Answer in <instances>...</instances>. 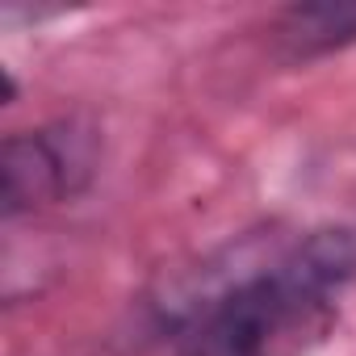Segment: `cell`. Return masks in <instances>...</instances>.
Wrapping results in <instances>:
<instances>
[{"instance_id":"6da1fadb","label":"cell","mask_w":356,"mask_h":356,"mask_svg":"<svg viewBox=\"0 0 356 356\" xmlns=\"http://www.w3.org/2000/svg\"><path fill=\"white\" fill-rule=\"evenodd\" d=\"M352 273L356 231H314L193 302L181 356H310L331 335Z\"/></svg>"},{"instance_id":"3957f363","label":"cell","mask_w":356,"mask_h":356,"mask_svg":"<svg viewBox=\"0 0 356 356\" xmlns=\"http://www.w3.org/2000/svg\"><path fill=\"white\" fill-rule=\"evenodd\" d=\"M273 38L285 59H318L356 42V0L289 5L273 22Z\"/></svg>"},{"instance_id":"7a4b0ae2","label":"cell","mask_w":356,"mask_h":356,"mask_svg":"<svg viewBox=\"0 0 356 356\" xmlns=\"http://www.w3.org/2000/svg\"><path fill=\"white\" fill-rule=\"evenodd\" d=\"M97 172V134L67 118V122H51L38 130H13L5 138V214H30L55 202L76 197Z\"/></svg>"}]
</instances>
